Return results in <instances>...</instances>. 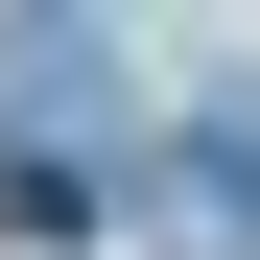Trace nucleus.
Returning a JSON list of instances; mask_svg holds the SVG:
<instances>
[{"instance_id": "nucleus-1", "label": "nucleus", "mask_w": 260, "mask_h": 260, "mask_svg": "<svg viewBox=\"0 0 260 260\" xmlns=\"http://www.w3.org/2000/svg\"><path fill=\"white\" fill-rule=\"evenodd\" d=\"M189 189H237V237H260V95H237V71L189 95Z\"/></svg>"}]
</instances>
